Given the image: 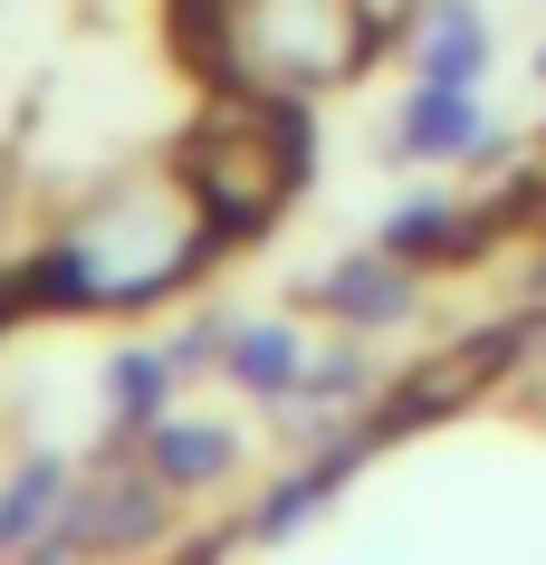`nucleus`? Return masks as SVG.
<instances>
[{
	"label": "nucleus",
	"instance_id": "nucleus-1",
	"mask_svg": "<svg viewBox=\"0 0 546 565\" xmlns=\"http://www.w3.org/2000/svg\"><path fill=\"white\" fill-rule=\"evenodd\" d=\"M364 10L355 0H231V58L259 77L269 96L345 77L364 58Z\"/></svg>",
	"mask_w": 546,
	"mask_h": 565
},
{
	"label": "nucleus",
	"instance_id": "nucleus-2",
	"mask_svg": "<svg viewBox=\"0 0 546 565\" xmlns=\"http://www.w3.org/2000/svg\"><path fill=\"white\" fill-rule=\"evenodd\" d=\"M480 58H489L480 10H441V20H431V49H422V87H470Z\"/></svg>",
	"mask_w": 546,
	"mask_h": 565
},
{
	"label": "nucleus",
	"instance_id": "nucleus-3",
	"mask_svg": "<svg viewBox=\"0 0 546 565\" xmlns=\"http://www.w3.org/2000/svg\"><path fill=\"white\" fill-rule=\"evenodd\" d=\"M470 87H422L413 106H403V145L422 153V145H470Z\"/></svg>",
	"mask_w": 546,
	"mask_h": 565
},
{
	"label": "nucleus",
	"instance_id": "nucleus-4",
	"mask_svg": "<svg viewBox=\"0 0 546 565\" xmlns=\"http://www.w3.org/2000/svg\"><path fill=\"white\" fill-rule=\"evenodd\" d=\"M221 460H231V450H221V431H153V470L173 479V489H202Z\"/></svg>",
	"mask_w": 546,
	"mask_h": 565
},
{
	"label": "nucleus",
	"instance_id": "nucleus-5",
	"mask_svg": "<svg viewBox=\"0 0 546 565\" xmlns=\"http://www.w3.org/2000/svg\"><path fill=\"white\" fill-rule=\"evenodd\" d=\"M335 307H345V317H394L403 307V268H384V259L345 268V278H335Z\"/></svg>",
	"mask_w": 546,
	"mask_h": 565
},
{
	"label": "nucleus",
	"instance_id": "nucleus-6",
	"mask_svg": "<svg viewBox=\"0 0 546 565\" xmlns=\"http://www.w3.org/2000/svg\"><path fill=\"white\" fill-rule=\"evenodd\" d=\"M58 499V460H30V470H20V489H10V499H0V546H20V536L39 527V508Z\"/></svg>",
	"mask_w": 546,
	"mask_h": 565
},
{
	"label": "nucleus",
	"instance_id": "nucleus-7",
	"mask_svg": "<svg viewBox=\"0 0 546 565\" xmlns=\"http://www.w3.org/2000/svg\"><path fill=\"white\" fill-rule=\"evenodd\" d=\"M163 384H173V364H163V355H125L116 364V413L125 422H153V413H163Z\"/></svg>",
	"mask_w": 546,
	"mask_h": 565
},
{
	"label": "nucleus",
	"instance_id": "nucleus-8",
	"mask_svg": "<svg viewBox=\"0 0 546 565\" xmlns=\"http://www.w3.org/2000/svg\"><path fill=\"white\" fill-rule=\"evenodd\" d=\"M288 355H298V345H288L278 327H259V335H240V345H231V374H240V384H278V374H288Z\"/></svg>",
	"mask_w": 546,
	"mask_h": 565
},
{
	"label": "nucleus",
	"instance_id": "nucleus-9",
	"mask_svg": "<svg viewBox=\"0 0 546 565\" xmlns=\"http://www.w3.org/2000/svg\"><path fill=\"white\" fill-rule=\"evenodd\" d=\"M49 565H58V556H49Z\"/></svg>",
	"mask_w": 546,
	"mask_h": 565
}]
</instances>
